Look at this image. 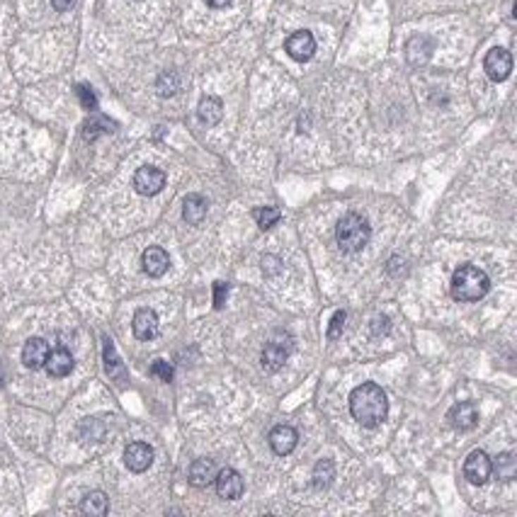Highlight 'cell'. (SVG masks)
<instances>
[{
    "label": "cell",
    "instance_id": "6da1fadb",
    "mask_svg": "<svg viewBox=\"0 0 517 517\" xmlns=\"http://www.w3.org/2000/svg\"><path fill=\"white\" fill-rule=\"evenodd\" d=\"M350 413L365 427L379 425L389 413L387 394H384L382 387H377L374 382L360 384V387H355L350 394Z\"/></svg>",
    "mask_w": 517,
    "mask_h": 517
},
{
    "label": "cell",
    "instance_id": "7a4b0ae2",
    "mask_svg": "<svg viewBox=\"0 0 517 517\" xmlns=\"http://www.w3.org/2000/svg\"><path fill=\"white\" fill-rule=\"evenodd\" d=\"M491 279L476 265H459L452 274V296L456 301H478L488 294Z\"/></svg>",
    "mask_w": 517,
    "mask_h": 517
},
{
    "label": "cell",
    "instance_id": "3957f363",
    "mask_svg": "<svg viewBox=\"0 0 517 517\" xmlns=\"http://www.w3.org/2000/svg\"><path fill=\"white\" fill-rule=\"evenodd\" d=\"M335 238H338V245L343 253H360L367 243H370L372 229H370V224H367L365 217L350 212L338 221Z\"/></svg>",
    "mask_w": 517,
    "mask_h": 517
},
{
    "label": "cell",
    "instance_id": "277c9868",
    "mask_svg": "<svg viewBox=\"0 0 517 517\" xmlns=\"http://www.w3.org/2000/svg\"><path fill=\"white\" fill-rule=\"evenodd\" d=\"M291 352V338L289 335H274L272 340L265 345V350H262V367H265L267 372H277L279 367L287 362Z\"/></svg>",
    "mask_w": 517,
    "mask_h": 517
},
{
    "label": "cell",
    "instance_id": "5b68a950",
    "mask_svg": "<svg viewBox=\"0 0 517 517\" xmlns=\"http://www.w3.org/2000/svg\"><path fill=\"white\" fill-rule=\"evenodd\" d=\"M166 187V173L161 168H153V166H144L136 170L134 175V190L144 197H153Z\"/></svg>",
    "mask_w": 517,
    "mask_h": 517
},
{
    "label": "cell",
    "instance_id": "8992f818",
    "mask_svg": "<svg viewBox=\"0 0 517 517\" xmlns=\"http://www.w3.org/2000/svg\"><path fill=\"white\" fill-rule=\"evenodd\" d=\"M491 471H493V464H491V459H488L486 452L476 449V452H471L469 456H466L464 478L469 483H474V486H483V483L491 478Z\"/></svg>",
    "mask_w": 517,
    "mask_h": 517
},
{
    "label": "cell",
    "instance_id": "52a82bcc",
    "mask_svg": "<svg viewBox=\"0 0 517 517\" xmlns=\"http://www.w3.org/2000/svg\"><path fill=\"white\" fill-rule=\"evenodd\" d=\"M483 68H486V75L496 83H503L508 80V75L513 73V56L505 49H491L486 54V61H483Z\"/></svg>",
    "mask_w": 517,
    "mask_h": 517
},
{
    "label": "cell",
    "instance_id": "ba28073f",
    "mask_svg": "<svg viewBox=\"0 0 517 517\" xmlns=\"http://www.w3.org/2000/svg\"><path fill=\"white\" fill-rule=\"evenodd\" d=\"M284 49H287V54L294 59V61L304 63V61H309L313 54H316V39H313L311 32L301 30V32H294L291 37H287Z\"/></svg>",
    "mask_w": 517,
    "mask_h": 517
},
{
    "label": "cell",
    "instance_id": "9c48e42d",
    "mask_svg": "<svg viewBox=\"0 0 517 517\" xmlns=\"http://www.w3.org/2000/svg\"><path fill=\"white\" fill-rule=\"evenodd\" d=\"M124 464L134 474H144L148 466L153 464V449L146 442H131L124 449Z\"/></svg>",
    "mask_w": 517,
    "mask_h": 517
},
{
    "label": "cell",
    "instance_id": "30bf717a",
    "mask_svg": "<svg viewBox=\"0 0 517 517\" xmlns=\"http://www.w3.org/2000/svg\"><path fill=\"white\" fill-rule=\"evenodd\" d=\"M214 478H217L219 498L236 500V498L243 496V478H241V474L236 469H224V471H219Z\"/></svg>",
    "mask_w": 517,
    "mask_h": 517
},
{
    "label": "cell",
    "instance_id": "8fae6325",
    "mask_svg": "<svg viewBox=\"0 0 517 517\" xmlns=\"http://www.w3.org/2000/svg\"><path fill=\"white\" fill-rule=\"evenodd\" d=\"M267 439H269L272 452L284 456V454L294 452L296 442H299V434H296L294 427H289V425H277V427H272V432H269Z\"/></svg>",
    "mask_w": 517,
    "mask_h": 517
},
{
    "label": "cell",
    "instance_id": "7c38bea8",
    "mask_svg": "<svg viewBox=\"0 0 517 517\" xmlns=\"http://www.w3.org/2000/svg\"><path fill=\"white\" fill-rule=\"evenodd\" d=\"M73 355H71L66 348H56L54 352H49V357H47V362H44V367H47V372H49V377H54V379H63V377H68L71 372H73Z\"/></svg>",
    "mask_w": 517,
    "mask_h": 517
},
{
    "label": "cell",
    "instance_id": "4fadbf2b",
    "mask_svg": "<svg viewBox=\"0 0 517 517\" xmlns=\"http://www.w3.org/2000/svg\"><path fill=\"white\" fill-rule=\"evenodd\" d=\"M449 422H452L456 430H474L476 422H478L476 403H471V401H461V403L452 406V410H449Z\"/></svg>",
    "mask_w": 517,
    "mask_h": 517
},
{
    "label": "cell",
    "instance_id": "5bb4252c",
    "mask_svg": "<svg viewBox=\"0 0 517 517\" xmlns=\"http://www.w3.org/2000/svg\"><path fill=\"white\" fill-rule=\"evenodd\" d=\"M141 265H144V272L148 277H163L170 267V257L168 253L158 245H151V248L144 250V257H141Z\"/></svg>",
    "mask_w": 517,
    "mask_h": 517
},
{
    "label": "cell",
    "instance_id": "9a60e30c",
    "mask_svg": "<svg viewBox=\"0 0 517 517\" xmlns=\"http://www.w3.org/2000/svg\"><path fill=\"white\" fill-rule=\"evenodd\" d=\"M49 357V345L44 338H30L22 348V362L27 370H39Z\"/></svg>",
    "mask_w": 517,
    "mask_h": 517
},
{
    "label": "cell",
    "instance_id": "2e32d148",
    "mask_svg": "<svg viewBox=\"0 0 517 517\" xmlns=\"http://www.w3.org/2000/svg\"><path fill=\"white\" fill-rule=\"evenodd\" d=\"M131 331L139 340H151L158 333V316L151 309H139L134 313V321H131Z\"/></svg>",
    "mask_w": 517,
    "mask_h": 517
},
{
    "label": "cell",
    "instance_id": "e0dca14e",
    "mask_svg": "<svg viewBox=\"0 0 517 517\" xmlns=\"http://www.w3.org/2000/svg\"><path fill=\"white\" fill-rule=\"evenodd\" d=\"M207 217V200L202 195H187L183 202V219L192 226L202 224Z\"/></svg>",
    "mask_w": 517,
    "mask_h": 517
},
{
    "label": "cell",
    "instance_id": "ac0fdd59",
    "mask_svg": "<svg viewBox=\"0 0 517 517\" xmlns=\"http://www.w3.org/2000/svg\"><path fill=\"white\" fill-rule=\"evenodd\" d=\"M197 114H200V122H202V124L214 126V124H219V119H221V114H224V104H221V100H219V97L207 95V97H202Z\"/></svg>",
    "mask_w": 517,
    "mask_h": 517
},
{
    "label": "cell",
    "instance_id": "d6986e66",
    "mask_svg": "<svg viewBox=\"0 0 517 517\" xmlns=\"http://www.w3.org/2000/svg\"><path fill=\"white\" fill-rule=\"evenodd\" d=\"M214 476H217V466H214L212 459H197L195 464L190 466V483L197 488L212 483Z\"/></svg>",
    "mask_w": 517,
    "mask_h": 517
},
{
    "label": "cell",
    "instance_id": "ffe728a7",
    "mask_svg": "<svg viewBox=\"0 0 517 517\" xmlns=\"http://www.w3.org/2000/svg\"><path fill=\"white\" fill-rule=\"evenodd\" d=\"M408 61L410 63H425L427 59L432 56V51H434V42L430 39V37H415V39H410L408 42Z\"/></svg>",
    "mask_w": 517,
    "mask_h": 517
},
{
    "label": "cell",
    "instance_id": "44dd1931",
    "mask_svg": "<svg viewBox=\"0 0 517 517\" xmlns=\"http://www.w3.org/2000/svg\"><path fill=\"white\" fill-rule=\"evenodd\" d=\"M114 129H117V124H114L109 117H104V114H92V117L83 124V136H85V141H92V139H97V136L109 134V131H114Z\"/></svg>",
    "mask_w": 517,
    "mask_h": 517
},
{
    "label": "cell",
    "instance_id": "7402d4cb",
    "mask_svg": "<svg viewBox=\"0 0 517 517\" xmlns=\"http://www.w3.org/2000/svg\"><path fill=\"white\" fill-rule=\"evenodd\" d=\"M80 510H83L85 515L102 517V515L109 513V500H107V496H104L102 491H92V493H87V496L83 498Z\"/></svg>",
    "mask_w": 517,
    "mask_h": 517
},
{
    "label": "cell",
    "instance_id": "603a6c76",
    "mask_svg": "<svg viewBox=\"0 0 517 517\" xmlns=\"http://www.w3.org/2000/svg\"><path fill=\"white\" fill-rule=\"evenodd\" d=\"M104 370L112 379H117V382H126V370L122 365V360H119L117 350H114V345L109 343V340H104Z\"/></svg>",
    "mask_w": 517,
    "mask_h": 517
},
{
    "label": "cell",
    "instance_id": "cb8c5ba5",
    "mask_svg": "<svg viewBox=\"0 0 517 517\" xmlns=\"http://www.w3.org/2000/svg\"><path fill=\"white\" fill-rule=\"evenodd\" d=\"M313 486L321 491V488H328L335 478V464L333 459H321L316 466H313Z\"/></svg>",
    "mask_w": 517,
    "mask_h": 517
},
{
    "label": "cell",
    "instance_id": "d4e9b609",
    "mask_svg": "<svg viewBox=\"0 0 517 517\" xmlns=\"http://www.w3.org/2000/svg\"><path fill=\"white\" fill-rule=\"evenodd\" d=\"M496 476L498 478H503V481H513L515 474H517V459H515V454L513 452H503L496 459Z\"/></svg>",
    "mask_w": 517,
    "mask_h": 517
},
{
    "label": "cell",
    "instance_id": "484cf974",
    "mask_svg": "<svg viewBox=\"0 0 517 517\" xmlns=\"http://www.w3.org/2000/svg\"><path fill=\"white\" fill-rule=\"evenodd\" d=\"M178 87H180V80H178V75H175V73H170V71H166V73L158 75L156 90H158V95H161V97L175 95V92H178Z\"/></svg>",
    "mask_w": 517,
    "mask_h": 517
},
{
    "label": "cell",
    "instance_id": "4316f807",
    "mask_svg": "<svg viewBox=\"0 0 517 517\" xmlns=\"http://www.w3.org/2000/svg\"><path fill=\"white\" fill-rule=\"evenodd\" d=\"M279 217H282V214H279V209L277 207H260L255 212V221H257V226H260L262 231L265 229H272L274 224L279 221Z\"/></svg>",
    "mask_w": 517,
    "mask_h": 517
},
{
    "label": "cell",
    "instance_id": "83f0119b",
    "mask_svg": "<svg viewBox=\"0 0 517 517\" xmlns=\"http://www.w3.org/2000/svg\"><path fill=\"white\" fill-rule=\"evenodd\" d=\"M75 95H78L80 104H83V109L87 112H95L97 109V97H95V90H92L87 83H78L75 85Z\"/></svg>",
    "mask_w": 517,
    "mask_h": 517
},
{
    "label": "cell",
    "instance_id": "f1b7e54d",
    "mask_svg": "<svg viewBox=\"0 0 517 517\" xmlns=\"http://www.w3.org/2000/svg\"><path fill=\"white\" fill-rule=\"evenodd\" d=\"M151 374L153 377H158L161 382H173V367L168 365L166 360H156L151 365Z\"/></svg>",
    "mask_w": 517,
    "mask_h": 517
},
{
    "label": "cell",
    "instance_id": "f546056e",
    "mask_svg": "<svg viewBox=\"0 0 517 517\" xmlns=\"http://www.w3.org/2000/svg\"><path fill=\"white\" fill-rule=\"evenodd\" d=\"M345 326V311H335L331 318V326H328V340H335L340 333H343Z\"/></svg>",
    "mask_w": 517,
    "mask_h": 517
},
{
    "label": "cell",
    "instance_id": "4dcf8cb0",
    "mask_svg": "<svg viewBox=\"0 0 517 517\" xmlns=\"http://www.w3.org/2000/svg\"><path fill=\"white\" fill-rule=\"evenodd\" d=\"M226 284L224 282H217L214 284V306H217V309H221L224 306V301H226Z\"/></svg>",
    "mask_w": 517,
    "mask_h": 517
},
{
    "label": "cell",
    "instance_id": "1f68e13d",
    "mask_svg": "<svg viewBox=\"0 0 517 517\" xmlns=\"http://www.w3.org/2000/svg\"><path fill=\"white\" fill-rule=\"evenodd\" d=\"M389 318L387 316H382V318H374V326H372V333L374 335H384V333H389Z\"/></svg>",
    "mask_w": 517,
    "mask_h": 517
},
{
    "label": "cell",
    "instance_id": "d6a6232c",
    "mask_svg": "<svg viewBox=\"0 0 517 517\" xmlns=\"http://www.w3.org/2000/svg\"><path fill=\"white\" fill-rule=\"evenodd\" d=\"M73 3H75V0H51V5H54V10H56V13H66V10H71V8H73Z\"/></svg>",
    "mask_w": 517,
    "mask_h": 517
},
{
    "label": "cell",
    "instance_id": "836d02e7",
    "mask_svg": "<svg viewBox=\"0 0 517 517\" xmlns=\"http://www.w3.org/2000/svg\"><path fill=\"white\" fill-rule=\"evenodd\" d=\"M205 3L214 10H221V8H226V5H231V0H205Z\"/></svg>",
    "mask_w": 517,
    "mask_h": 517
}]
</instances>
